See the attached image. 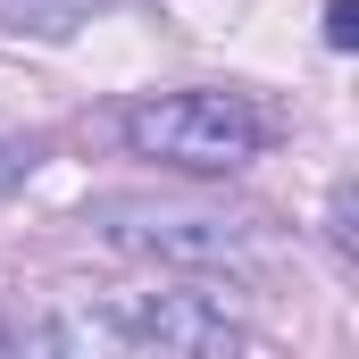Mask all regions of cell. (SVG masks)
<instances>
[{"label":"cell","mask_w":359,"mask_h":359,"mask_svg":"<svg viewBox=\"0 0 359 359\" xmlns=\"http://www.w3.org/2000/svg\"><path fill=\"white\" fill-rule=\"evenodd\" d=\"M326 234H334V251H343V259L359 251V234H351V184H334V226H326Z\"/></svg>","instance_id":"cell-7"},{"label":"cell","mask_w":359,"mask_h":359,"mask_svg":"<svg viewBox=\"0 0 359 359\" xmlns=\"http://www.w3.org/2000/svg\"><path fill=\"white\" fill-rule=\"evenodd\" d=\"M326 42H334V50L359 42V0H326Z\"/></svg>","instance_id":"cell-6"},{"label":"cell","mask_w":359,"mask_h":359,"mask_svg":"<svg viewBox=\"0 0 359 359\" xmlns=\"http://www.w3.org/2000/svg\"><path fill=\"white\" fill-rule=\"evenodd\" d=\"M251 334L209 301V292H151L134 309H117V351H176V359H226Z\"/></svg>","instance_id":"cell-3"},{"label":"cell","mask_w":359,"mask_h":359,"mask_svg":"<svg viewBox=\"0 0 359 359\" xmlns=\"http://www.w3.org/2000/svg\"><path fill=\"white\" fill-rule=\"evenodd\" d=\"M134 159H159L184 176H234L268 151V117L243 92H151L117 117Z\"/></svg>","instance_id":"cell-1"},{"label":"cell","mask_w":359,"mask_h":359,"mask_svg":"<svg viewBox=\"0 0 359 359\" xmlns=\"http://www.w3.org/2000/svg\"><path fill=\"white\" fill-rule=\"evenodd\" d=\"M100 0H0V25L8 34H42V42H67L76 25H92Z\"/></svg>","instance_id":"cell-4"},{"label":"cell","mask_w":359,"mask_h":359,"mask_svg":"<svg viewBox=\"0 0 359 359\" xmlns=\"http://www.w3.org/2000/svg\"><path fill=\"white\" fill-rule=\"evenodd\" d=\"M34 159H42V151H34L25 134H0V192H17V184L34 176Z\"/></svg>","instance_id":"cell-5"},{"label":"cell","mask_w":359,"mask_h":359,"mask_svg":"<svg viewBox=\"0 0 359 359\" xmlns=\"http://www.w3.org/2000/svg\"><path fill=\"white\" fill-rule=\"evenodd\" d=\"M92 226H100V243H117L134 259H168V268H226V259L251 251V226L226 217V209H201V201L109 192V201H92Z\"/></svg>","instance_id":"cell-2"}]
</instances>
